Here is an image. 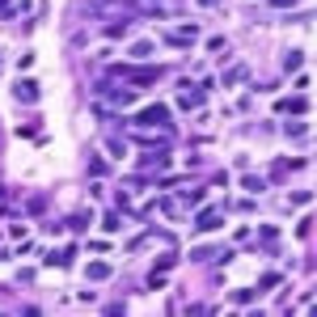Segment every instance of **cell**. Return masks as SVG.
<instances>
[{"label": "cell", "mask_w": 317, "mask_h": 317, "mask_svg": "<svg viewBox=\"0 0 317 317\" xmlns=\"http://www.w3.org/2000/svg\"><path fill=\"white\" fill-rule=\"evenodd\" d=\"M165 118H169V106H152V110H144L136 123H165Z\"/></svg>", "instance_id": "cell-1"}, {"label": "cell", "mask_w": 317, "mask_h": 317, "mask_svg": "<svg viewBox=\"0 0 317 317\" xmlns=\"http://www.w3.org/2000/svg\"><path fill=\"white\" fill-rule=\"evenodd\" d=\"M17 97H21V102H34V97H38V85L21 81V85H17Z\"/></svg>", "instance_id": "cell-2"}, {"label": "cell", "mask_w": 317, "mask_h": 317, "mask_svg": "<svg viewBox=\"0 0 317 317\" xmlns=\"http://www.w3.org/2000/svg\"><path fill=\"white\" fill-rule=\"evenodd\" d=\"M284 110H292V115H300V110H309L305 97H292V102H284Z\"/></svg>", "instance_id": "cell-3"}, {"label": "cell", "mask_w": 317, "mask_h": 317, "mask_svg": "<svg viewBox=\"0 0 317 317\" xmlns=\"http://www.w3.org/2000/svg\"><path fill=\"white\" fill-rule=\"evenodd\" d=\"M106 275H110V266H106V262H93V266H89V279H106Z\"/></svg>", "instance_id": "cell-4"}]
</instances>
